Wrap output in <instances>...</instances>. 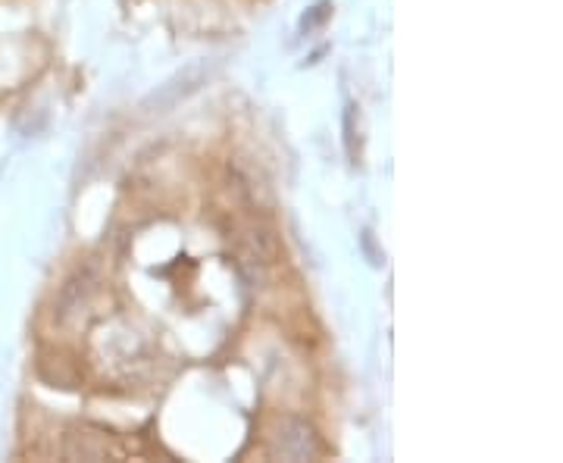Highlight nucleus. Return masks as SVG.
Returning <instances> with one entry per match:
<instances>
[{
	"mask_svg": "<svg viewBox=\"0 0 563 463\" xmlns=\"http://www.w3.org/2000/svg\"><path fill=\"white\" fill-rule=\"evenodd\" d=\"M322 442L320 436L301 420H288L282 426L279 439H276V454L285 461H317L322 458Z\"/></svg>",
	"mask_w": 563,
	"mask_h": 463,
	"instance_id": "1",
	"label": "nucleus"
},
{
	"mask_svg": "<svg viewBox=\"0 0 563 463\" xmlns=\"http://www.w3.org/2000/svg\"><path fill=\"white\" fill-rule=\"evenodd\" d=\"M198 76H201V66L188 69V76L181 79V95H188V91H195V88H198V81H201ZM176 85H179V79L169 81V85L161 91V98L154 95V103H161V107H173V103L179 101V88H176Z\"/></svg>",
	"mask_w": 563,
	"mask_h": 463,
	"instance_id": "2",
	"label": "nucleus"
}]
</instances>
